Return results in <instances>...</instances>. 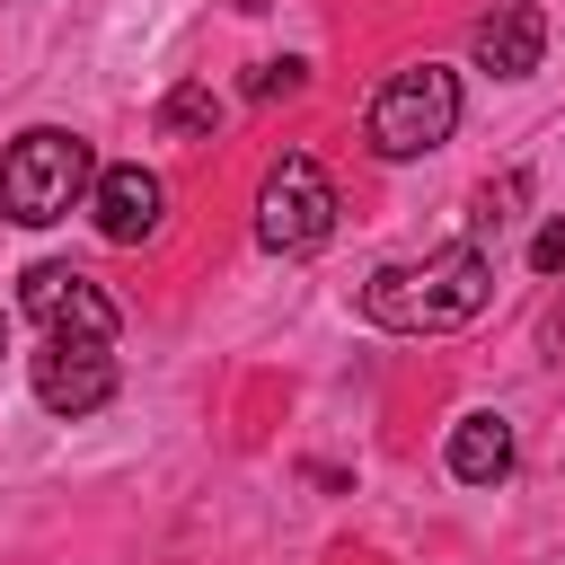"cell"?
I'll use <instances>...</instances> for the list:
<instances>
[{
	"label": "cell",
	"mask_w": 565,
	"mask_h": 565,
	"mask_svg": "<svg viewBox=\"0 0 565 565\" xmlns=\"http://www.w3.org/2000/svg\"><path fill=\"white\" fill-rule=\"evenodd\" d=\"M494 300V230H468L433 256H397L362 282V318L388 335H450Z\"/></svg>",
	"instance_id": "6da1fadb"
},
{
	"label": "cell",
	"mask_w": 565,
	"mask_h": 565,
	"mask_svg": "<svg viewBox=\"0 0 565 565\" xmlns=\"http://www.w3.org/2000/svg\"><path fill=\"white\" fill-rule=\"evenodd\" d=\"M300 79H309L300 62H256V79H247V97H291Z\"/></svg>",
	"instance_id": "8fae6325"
},
{
	"label": "cell",
	"mask_w": 565,
	"mask_h": 565,
	"mask_svg": "<svg viewBox=\"0 0 565 565\" xmlns=\"http://www.w3.org/2000/svg\"><path fill=\"white\" fill-rule=\"evenodd\" d=\"M26 380H35L44 415H97L115 397V344H97V335H44L35 362H26Z\"/></svg>",
	"instance_id": "5b68a950"
},
{
	"label": "cell",
	"mask_w": 565,
	"mask_h": 565,
	"mask_svg": "<svg viewBox=\"0 0 565 565\" xmlns=\"http://www.w3.org/2000/svg\"><path fill=\"white\" fill-rule=\"evenodd\" d=\"M362 124H371V150H380V159H424V150H441V141L459 132V71H441V62L388 71Z\"/></svg>",
	"instance_id": "3957f363"
},
{
	"label": "cell",
	"mask_w": 565,
	"mask_h": 565,
	"mask_svg": "<svg viewBox=\"0 0 565 565\" xmlns=\"http://www.w3.org/2000/svg\"><path fill=\"white\" fill-rule=\"evenodd\" d=\"M450 477L459 486H503L512 477V424L503 415H459L450 424Z\"/></svg>",
	"instance_id": "9c48e42d"
},
{
	"label": "cell",
	"mask_w": 565,
	"mask_h": 565,
	"mask_svg": "<svg viewBox=\"0 0 565 565\" xmlns=\"http://www.w3.org/2000/svg\"><path fill=\"white\" fill-rule=\"evenodd\" d=\"M18 309H26L44 335H97V344H115V300H106L79 265H26Z\"/></svg>",
	"instance_id": "8992f818"
},
{
	"label": "cell",
	"mask_w": 565,
	"mask_h": 565,
	"mask_svg": "<svg viewBox=\"0 0 565 565\" xmlns=\"http://www.w3.org/2000/svg\"><path fill=\"white\" fill-rule=\"evenodd\" d=\"M0 344H9V327H0Z\"/></svg>",
	"instance_id": "4fadbf2b"
},
{
	"label": "cell",
	"mask_w": 565,
	"mask_h": 565,
	"mask_svg": "<svg viewBox=\"0 0 565 565\" xmlns=\"http://www.w3.org/2000/svg\"><path fill=\"white\" fill-rule=\"evenodd\" d=\"M88 212H97V230H106L115 247H141V238H159V221H168V185H159V168L124 159V168H97Z\"/></svg>",
	"instance_id": "52a82bcc"
},
{
	"label": "cell",
	"mask_w": 565,
	"mask_h": 565,
	"mask_svg": "<svg viewBox=\"0 0 565 565\" xmlns=\"http://www.w3.org/2000/svg\"><path fill=\"white\" fill-rule=\"evenodd\" d=\"M530 274H565V221H547V230L530 238Z\"/></svg>",
	"instance_id": "7c38bea8"
},
{
	"label": "cell",
	"mask_w": 565,
	"mask_h": 565,
	"mask_svg": "<svg viewBox=\"0 0 565 565\" xmlns=\"http://www.w3.org/2000/svg\"><path fill=\"white\" fill-rule=\"evenodd\" d=\"M159 124H168V132H212V124H221V97L185 79V88H168V106H159Z\"/></svg>",
	"instance_id": "30bf717a"
},
{
	"label": "cell",
	"mask_w": 565,
	"mask_h": 565,
	"mask_svg": "<svg viewBox=\"0 0 565 565\" xmlns=\"http://www.w3.org/2000/svg\"><path fill=\"white\" fill-rule=\"evenodd\" d=\"M88 185H97V159H88V141H79V132H62V124L18 132V141H9V159H0V212H9V221H26V230L62 221Z\"/></svg>",
	"instance_id": "7a4b0ae2"
},
{
	"label": "cell",
	"mask_w": 565,
	"mask_h": 565,
	"mask_svg": "<svg viewBox=\"0 0 565 565\" xmlns=\"http://www.w3.org/2000/svg\"><path fill=\"white\" fill-rule=\"evenodd\" d=\"M335 238V177L309 150H282L256 185V247L265 256H309Z\"/></svg>",
	"instance_id": "277c9868"
},
{
	"label": "cell",
	"mask_w": 565,
	"mask_h": 565,
	"mask_svg": "<svg viewBox=\"0 0 565 565\" xmlns=\"http://www.w3.org/2000/svg\"><path fill=\"white\" fill-rule=\"evenodd\" d=\"M468 53H477V71H494V79H530L539 53H547V18H539V0H494V9L477 18Z\"/></svg>",
	"instance_id": "ba28073f"
}]
</instances>
